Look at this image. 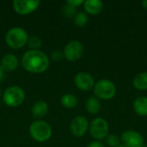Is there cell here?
I'll list each match as a JSON object with an SVG mask.
<instances>
[{
  "mask_svg": "<svg viewBox=\"0 0 147 147\" xmlns=\"http://www.w3.org/2000/svg\"><path fill=\"white\" fill-rule=\"evenodd\" d=\"M50 65L48 56L40 50H28L22 58V68L30 73H42Z\"/></svg>",
  "mask_w": 147,
  "mask_h": 147,
  "instance_id": "cell-1",
  "label": "cell"
},
{
  "mask_svg": "<svg viewBox=\"0 0 147 147\" xmlns=\"http://www.w3.org/2000/svg\"><path fill=\"white\" fill-rule=\"evenodd\" d=\"M29 134L34 140L43 143L51 138L53 130L48 122L43 120H35L30 124Z\"/></svg>",
  "mask_w": 147,
  "mask_h": 147,
  "instance_id": "cell-2",
  "label": "cell"
},
{
  "mask_svg": "<svg viewBox=\"0 0 147 147\" xmlns=\"http://www.w3.org/2000/svg\"><path fill=\"white\" fill-rule=\"evenodd\" d=\"M28 35L27 31L20 27L9 28L5 34L6 44L13 49H20L27 45Z\"/></svg>",
  "mask_w": 147,
  "mask_h": 147,
  "instance_id": "cell-3",
  "label": "cell"
},
{
  "mask_svg": "<svg viewBox=\"0 0 147 147\" xmlns=\"http://www.w3.org/2000/svg\"><path fill=\"white\" fill-rule=\"evenodd\" d=\"M2 98L4 104L8 107L16 108L24 102L25 92L21 87L11 85L5 89L3 93Z\"/></svg>",
  "mask_w": 147,
  "mask_h": 147,
  "instance_id": "cell-4",
  "label": "cell"
},
{
  "mask_svg": "<svg viewBox=\"0 0 147 147\" xmlns=\"http://www.w3.org/2000/svg\"><path fill=\"white\" fill-rule=\"evenodd\" d=\"M95 96L102 100H111L116 95L115 84L109 79H101L95 84L93 88Z\"/></svg>",
  "mask_w": 147,
  "mask_h": 147,
  "instance_id": "cell-5",
  "label": "cell"
},
{
  "mask_svg": "<svg viewBox=\"0 0 147 147\" xmlns=\"http://www.w3.org/2000/svg\"><path fill=\"white\" fill-rule=\"evenodd\" d=\"M90 135L96 140H105L106 137L109 135V126L108 121L102 118L97 117L91 121L89 127Z\"/></svg>",
  "mask_w": 147,
  "mask_h": 147,
  "instance_id": "cell-6",
  "label": "cell"
},
{
  "mask_svg": "<svg viewBox=\"0 0 147 147\" xmlns=\"http://www.w3.org/2000/svg\"><path fill=\"white\" fill-rule=\"evenodd\" d=\"M84 53V45L79 40H71L69 41L63 51L64 58H65L69 61H77L80 59Z\"/></svg>",
  "mask_w": 147,
  "mask_h": 147,
  "instance_id": "cell-7",
  "label": "cell"
},
{
  "mask_svg": "<svg viewBox=\"0 0 147 147\" xmlns=\"http://www.w3.org/2000/svg\"><path fill=\"white\" fill-rule=\"evenodd\" d=\"M40 4V2L38 0H15L12 3L15 11L21 16H26L33 13L38 9Z\"/></svg>",
  "mask_w": 147,
  "mask_h": 147,
  "instance_id": "cell-8",
  "label": "cell"
},
{
  "mask_svg": "<svg viewBox=\"0 0 147 147\" xmlns=\"http://www.w3.org/2000/svg\"><path fill=\"white\" fill-rule=\"evenodd\" d=\"M90 123L86 117L84 115H78L74 117L70 124L71 133L75 137H82L84 136L87 131L89 130Z\"/></svg>",
  "mask_w": 147,
  "mask_h": 147,
  "instance_id": "cell-9",
  "label": "cell"
},
{
  "mask_svg": "<svg viewBox=\"0 0 147 147\" xmlns=\"http://www.w3.org/2000/svg\"><path fill=\"white\" fill-rule=\"evenodd\" d=\"M74 84L78 90L82 91H90L93 90L96 83L91 74L86 71H80L76 74Z\"/></svg>",
  "mask_w": 147,
  "mask_h": 147,
  "instance_id": "cell-10",
  "label": "cell"
},
{
  "mask_svg": "<svg viewBox=\"0 0 147 147\" xmlns=\"http://www.w3.org/2000/svg\"><path fill=\"white\" fill-rule=\"evenodd\" d=\"M121 140L123 146L127 147H142L144 146V138L137 131L127 130L121 137Z\"/></svg>",
  "mask_w": 147,
  "mask_h": 147,
  "instance_id": "cell-11",
  "label": "cell"
},
{
  "mask_svg": "<svg viewBox=\"0 0 147 147\" xmlns=\"http://www.w3.org/2000/svg\"><path fill=\"white\" fill-rule=\"evenodd\" d=\"M19 65V60L17 57L12 53H8L5 54L0 62V65L3 69V71L10 72L15 71Z\"/></svg>",
  "mask_w": 147,
  "mask_h": 147,
  "instance_id": "cell-12",
  "label": "cell"
},
{
  "mask_svg": "<svg viewBox=\"0 0 147 147\" xmlns=\"http://www.w3.org/2000/svg\"><path fill=\"white\" fill-rule=\"evenodd\" d=\"M49 110V106L45 101H38L36 102L31 109V113L33 117L35 120H41L43 117H45Z\"/></svg>",
  "mask_w": 147,
  "mask_h": 147,
  "instance_id": "cell-13",
  "label": "cell"
},
{
  "mask_svg": "<svg viewBox=\"0 0 147 147\" xmlns=\"http://www.w3.org/2000/svg\"><path fill=\"white\" fill-rule=\"evenodd\" d=\"M84 8L87 14L96 16L103 9V3L100 0H86L84 3Z\"/></svg>",
  "mask_w": 147,
  "mask_h": 147,
  "instance_id": "cell-14",
  "label": "cell"
},
{
  "mask_svg": "<svg viewBox=\"0 0 147 147\" xmlns=\"http://www.w3.org/2000/svg\"><path fill=\"white\" fill-rule=\"evenodd\" d=\"M133 108L134 112L142 117L147 116V97L146 96H140L136 98L134 102Z\"/></svg>",
  "mask_w": 147,
  "mask_h": 147,
  "instance_id": "cell-15",
  "label": "cell"
},
{
  "mask_svg": "<svg viewBox=\"0 0 147 147\" xmlns=\"http://www.w3.org/2000/svg\"><path fill=\"white\" fill-rule=\"evenodd\" d=\"M85 109L90 115H96L101 110V102L96 96H90L86 100Z\"/></svg>",
  "mask_w": 147,
  "mask_h": 147,
  "instance_id": "cell-16",
  "label": "cell"
},
{
  "mask_svg": "<svg viewBox=\"0 0 147 147\" xmlns=\"http://www.w3.org/2000/svg\"><path fill=\"white\" fill-rule=\"evenodd\" d=\"M133 84H134V88L138 90H146L147 71L138 73L133 80Z\"/></svg>",
  "mask_w": 147,
  "mask_h": 147,
  "instance_id": "cell-17",
  "label": "cell"
},
{
  "mask_svg": "<svg viewBox=\"0 0 147 147\" xmlns=\"http://www.w3.org/2000/svg\"><path fill=\"white\" fill-rule=\"evenodd\" d=\"M60 102L66 109H74L78 105V98L73 94H65L62 96Z\"/></svg>",
  "mask_w": 147,
  "mask_h": 147,
  "instance_id": "cell-18",
  "label": "cell"
},
{
  "mask_svg": "<svg viewBox=\"0 0 147 147\" xmlns=\"http://www.w3.org/2000/svg\"><path fill=\"white\" fill-rule=\"evenodd\" d=\"M89 21L88 14L85 11H79L74 16V24L78 28L84 27Z\"/></svg>",
  "mask_w": 147,
  "mask_h": 147,
  "instance_id": "cell-19",
  "label": "cell"
},
{
  "mask_svg": "<svg viewBox=\"0 0 147 147\" xmlns=\"http://www.w3.org/2000/svg\"><path fill=\"white\" fill-rule=\"evenodd\" d=\"M27 45L31 48V50H39V48L42 46V40L39 36L33 35L28 37Z\"/></svg>",
  "mask_w": 147,
  "mask_h": 147,
  "instance_id": "cell-20",
  "label": "cell"
},
{
  "mask_svg": "<svg viewBox=\"0 0 147 147\" xmlns=\"http://www.w3.org/2000/svg\"><path fill=\"white\" fill-rule=\"evenodd\" d=\"M105 143L109 147H118L121 145V139L115 134H109L105 139Z\"/></svg>",
  "mask_w": 147,
  "mask_h": 147,
  "instance_id": "cell-21",
  "label": "cell"
},
{
  "mask_svg": "<svg viewBox=\"0 0 147 147\" xmlns=\"http://www.w3.org/2000/svg\"><path fill=\"white\" fill-rule=\"evenodd\" d=\"M63 13L67 17H74L78 13V11H77V8L65 3V4L63 6Z\"/></svg>",
  "mask_w": 147,
  "mask_h": 147,
  "instance_id": "cell-22",
  "label": "cell"
},
{
  "mask_svg": "<svg viewBox=\"0 0 147 147\" xmlns=\"http://www.w3.org/2000/svg\"><path fill=\"white\" fill-rule=\"evenodd\" d=\"M50 57L52 60H53L54 62H59L64 59V53L59 50H54L51 53Z\"/></svg>",
  "mask_w": 147,
  "mask_h": 147,
  "instance_id": "cell-23",
  "label": "cell"
},
{
  "mask_svg": "<svg viewBox=\"0 0 147 147\" xmlns=\"http://www.w3.org/2000/svg\"><path fill=\"white\" fill-rule=\"evenodd\" d=\"M65 3L71 5V6H73V7H75V8H77V7L84 4V0H67Z\"/></svg>",
  "mask_w": 147,
  "mask_h": 147,
  "instance_id": "cell-24",
  "label": "cell"
},
{
  "mask_svg": "<svg viewBox=\"0 0 147 147\" xmlns=\"http://www.w3.org/2000/svg\"><path fill=\"white\" fill-rule=\"evenodd\" d=\"M86 147H105V146L102 142L99 140H94V141L90 142Z\"/></svg>",
  "mask_w": 147,
  "mask_h": 147,
  "instance_id": "cell-25",
  "label": "cell"
},
{
  "mask_svg": "<svg viewBox=\"0 0 147 147\" xmlns=\"http://www.w3.org/2000/svg\"><path fill=\"white\" fill-rule=\"evenodd\" d=\"M3 69H2V67H1V65H0V82L2 81V79H3Z\"/></svg>",
  "mask_w": 147,
  "mask_h": 147,
  "instance_id": "cell-26",
  "label": "cell"
},
{
  "mask_svg": "<svg viewBox=\"0 0 147 147\" xmlns=\"http://www.w3.org/2000/svg\"><path fill=\"white\" fill-rule=\"evenodd\" d=\"M141 4H142V6H143V8H144V9H147V0H144V1H142Z\"/></svg>",
  "mask_w": 147,
  "mask_h": 147,
  "instance_id": "cell-27",
  "label": "cell"
},
{
  "mask_svg": "<svg viewBox=\"0 0 147 147\" xmlns=\"http://www.w3.org/2000/svg\"><path fill=\"white\" fill-rule=\"evenodd\" d=\"M118 147H127V146H123V145H120Z\"/></svg>",
  "mask_w": 147,
  "mask_h": 147,
  "instance_id": "cell-28",
  "label": "cell"
},
{
  "mask_svg": "<svg viewBox=\"0 0 147 147\" xmlns=\"http://www.w3.org/2000/svg\"><path fill=\"white\" fill-rule=\"evenodd\" d=\"M1 96H2V91H1V89H0V97H1Z\"/></svg>",
  "mask_w": 147,
  "mask_h": 147,
  "instance_id": "cell-29",
  "label": "cell"
},
{
  "mask_svg": "<svg viewBox=\"0 0 147 147\" xmlns=\"http://www.w3.org/2000/svg\"><path fill=\"white\" fill-rule=\"evenodd\" d=\"M142 147H147V146H143Z\"/></svg>",
  "mask_w": 147,
  "mask_h": 147,
  "instance_id": "cell-30",
  "label": "cell"
}]
</instances>
